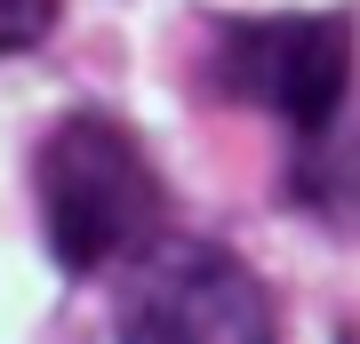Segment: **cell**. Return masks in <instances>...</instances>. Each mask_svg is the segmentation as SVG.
<instances>
[{
	"label": "cell",
	"mask_w": 360,
	"mask_h": 344,
	"mask_svg": "<svg viewBox=\"0 0 360 344\" xmlns=\"http://www.w3.org/2000/svg\"><path fill=\"white\" fill-rule=\"evenodd\" d=\"M40 184V232H49V256L65 272H104V265H136L144 248L168 241V192L153 153L104 113H72L40 136L32 160Z\"/></svg>",
	"instance_id": "6da1fadb"
},
{
	"label": "cell",
	"mask_w": 360,
	"mask_h": 344,
	"mask_svg": "<svg viewBox=\"0 0 360 344\" xmlns=\"http://www.w3.org/2000/svg\"><path fill=\"white\" fill-rule=\"evenodd\" d=\"M112 344H281L264 281L217 241H160L120 281Z\"/></svg>",
	"instance_id": "7a4b0ae2"
},
{
	"label": "cell",
	"mask_w": 360,
	"mask_h": 344,
	"mask_svg": "<svg viewBox=\"0 0 360 344\" xmlns=\"http://www.w3.org/2000/svg\"><path fill=\"white\" fill-rule=\"evenodd\" d=\"M217 72L232 96L281 113L296 136L321 128L352 104V16H257V25H224L217 32Z\"/></svg>",
	"instance_id": "3957f363"
},
{
	"label": "cell",
	"mask_w": 360,
	"mask_h": 344,
	"mask_svg": "<svg viewBox=\"0 0 360 344\" xmlns=\"http://www.w3.org/2000/svg\"><path fill=\"white\" fill-rule=\"evenodd\" d=\"M296 192H304V208H321L328 224L360 232V104H345L321 136H304Z\"/></svg>",
	"instance_id": "277c9868"
},
{
	"label": "cell",
	"mask_w": 360,
	"mask_h": 344,
	"mask_svg": "<svg viewBox=\"0 0 360 344\" xmlns=\"http://www.w3.org/2000/svg\"><path fill=\"white\" fill-rule=\"evenodd\" d=\"M56 25V0H0V49H32Z\"/></svg>",
	"instance_id": "5b68a950"
},
{
	"label": "cell",
	"mask_w": 360,
	"mask_h": 344,
	"mask_svg": "<svg viewBox=\"0 0 360 344\" xmlns=\"http://www.w3.org/2000/svg\"><path fill=\"white\" fill-rule=\"evenodd\" d=\"M336 344H360V329H336Z\"/></svg>",
	"instance_id": "8992f818"
}]
</instances>
